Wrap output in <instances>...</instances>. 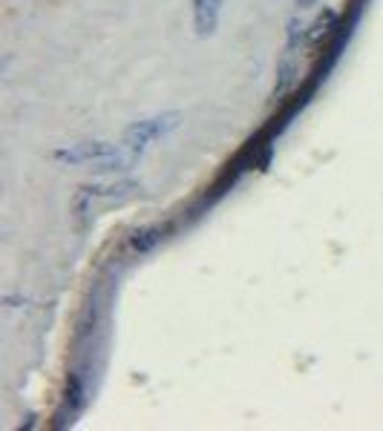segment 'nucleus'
I'll return each mask as SVG.
<instances>
[{"mask_svg":"<svg viewBox=\"0 0 383 431\" xmlns=\"http://www.w3.org/2000/svg\"><path fill=\"white\" fill-rule=\"evenodd\" d=\"M55 158L61 164H73V167H95L101 173H115V170H130L136 164V153L127 147H115V144H69V147L58 150Z\"/></svg>","mask_w":383,"mask_h":431,"instance_id":"f257e3e1","label":"nucleus"},{"mask_svg":"<svg viewBox=\"0 0 383 431\" xmlns=\"http://www.w3.org/2000/svg\"><path fill=\"white\" fill-rule=\"evenodd\" d=\"M182 115L179 113H162V115H153V118H144V121H136L124 130V147L136 155H142L153 141L159 138H167L173 130L179 127Z\"/></svg>","mask_w":383,"mask_h":431,"instance_id":"f03ea898","label":"nucleus"},{"mask_svg":"<svg viewBox=\"0 0 383 431\" xmlns=\"http://www.w3.org/2000/svg\"><path fill=\"white\" fill-rule=\"evenodd\" d=\"M222 9L225 0H194V29L199 38L214 35L219 21H222Z\"/></svg>","mask_w":383,"mask_h":431,"instance_id":"7ed1b4c3","label":"nucleus"},{"mask_svg":"<svg viewBox=\"0 0 383 431\" xmlns=\"http://www.w3.org/2000/svg\"><path fill=\"white\" fill-rule=\"evenodd\" d=\"M170 233V224H150V227H142L133 233L130 239V247L136 250V253H150V250L159 245L165 236Z\"/></svg>","mask_w":383,"mask_h":431,"instance_id":"20e7f679","label":"nucleus"},{"mask_svg":"<svg viewBox=\"0 0 383 431\" xmlns=\"http://www.w3.org/2000/svg\"><path fill=\"white\" fill-rule=\"evenodd\" d=\"M315 3H317V0H297V9H311Z\"/></svg>","mask_w":383,"mask_h":431,"instance_id":"39448f33","label":"nucleus"}]
</instances>
